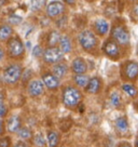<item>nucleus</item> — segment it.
<instances>
[{
    "mask_svg": "<svg viewBox=\"0 0 138 147\" xmlns=\"http://www.w3.org/2000/svg\"><path fill=\"white\" fill-rule=\"evenodd\" d=\"M82 100V94L77 88L66 87L63 91V103L68 108H74L80 104Z\"/></svg>",
    "mask_w": 138,
    "mask_h": 147,
    "instance_id": "f257e3e1",
    "label": "nucleus"
},
{
    "mask_svg": "<svg viewBox=\"0 0 138 147\" xmlns=\"http://www.w3.org/2000/svg\"><path fill=\"white\" fill-rule=\"evenodd\" d=\"M79 42L85 51H92L97 45V38L93 32L85 29L79 34Z\"/></svg>",
    "mask_w": 138,
    "mask_h": 147,
    "instance_id": "f03ea898",
    "label": "nucleus"
},
{
    "mask_svg": "<svg viewBox=\"0 0 138 147\" xmlns=\"http://www.w3.org/2000/svg\"><path fill=\"white\" fill-rule=\"evenodd\" d=\"M22 67L19 64H12L8 66L3 71V80L8 84H14L19 80L22 76Z\"/></svg>",
    "mask_w": 138,
    "mask_h": 147,
    "instance_id": "7ed1b4c3",
    "label": "nucleus"
},
{
    "mask_svg": "<svg viewBox=\"0 0 138 147\" xmlns=\"http://www.w3.org/2000/svg\"><path fill=\"white\" fill-rule=\"evenodd\" d=\"M43 60L46 64H57L64 57V52L57 47H49L43 51Z\"/></svg>",
    "mask_w": 138,
    "mask_h": 147,
    "instance_id": "20e7f679",
    "label": "nucleus"
},
{
    "mask_svg": "<svg viewBox=\"0 0 138 147\" xmlns=\"http://www.w3.org/2000/svg\"><path fill=\"white\" fill-rule=\"evenodd\" d=\"M112 38L120 46H127L131 41V35H129V30L122 25H117L113 27Z\"/></svg>",
    "mask_w": 138,
    "mask_h": 147,
    "instance_id": "39448f33",
    "label": "nucleus"
},
{
    "mask_svg": "<svg viewBox=\"0 0 138 147\" xmlns=\"http://www.w3.org/2000/svg\"><path fill=\"white\" fill-rule=\"evenodd\" d=\"M8 51L10 56L12 57H19L24 53V45L22 40L17 37L11 38L8 42Z\"/></svg>",
    "mask_w": 138,
    "mask_h": 147,
    "instance_id": "423d86ee",
    "label": "nucleus"
},
{
    "mask_svg": "<svg viewBox=\"0 0 138 147\" xmlns=\"http://www.w3.org/2000/svg\"><path fill=\"white\" fill-rule=\"evenodd\" d=\"M102 51H104V53H105L107 56H109L111 59H115V60L118 59L120 56L119 45H118L113 39L108 40V41L105 42V45L102 46Z\"/></svg>",
    "mask_w": 138,
    "mask_h": 147,
    "instance_id": "0eeeda50",
    "label": "nucleus"
},
{
    "mask_svg": "<svg viewBox=\"0 0 138 147\" xmlns=\"http://www.w3.org/2000/svg\"><path fill=\"white\" fill-rule=\"evenodd\" d=\"M65 11V5L60 1H52L46 7V14L51 18L62 15Z\"/></svg>",
    "mask_w": 138,
    "mask_h": 147,
    "instance_id": "6e6552de",
    "label": "nucleus"
},
{
    "mask_svg": "<svg viewBox=\"0 0 138 147\" xmlns=\"http://www.w3.org/2000/svg\"><path fill=\"white\" fill-rule=\"evenodd\" d=\"M43 91H44V84L42 82V80L35 79V80H31L28 84V93L32 97H37L41 95Z\"/></svg>",
    "mask_w": 138,
    "mask_h": 147,
    "instance_id": "1a4fd4ad",
    "label": "nucleus"
},
{
    "mask_svg": "<svg viewBox=\"0 0 138 147\" xmlns=\"http://www.w3.org/2000/svg\"><path fill=\"white\" fill-rule=\"evenodd\" d=\"M42 82L50 90H56L60 87V78H57L53 73L44 74L42 76Z\"/></svg>",
    "mask_w": 138,
    "mask_h": 147,
    "instance_id": "9d476101",
    "label": "nucleus"
},
{
    "mask_svg": "<svg viewBox=\"0 0 138 147\" xmlns=\"http://www.w3.org/2000/svg\"><path fill=\"white\" fill-rule=\"evenodd\" d=\"M71 69L76 75H81V74H85L88 70V65L86 62L83 60L82 57H76L72 61L71 64Z\"/></svg>",
    "mask_w": 138,
    "mask_h": 147,
    "instance_id": "9b49d317",
    "label": "nucleus"
},
{
    "mask_svg": "<svg viewBox=\"0 0 138 147\" xmlns=\"http://www.w3.org/2000/svg\"><path fill=\"white\" fill-rule=\"evenodd\" d=\"M124 73L127 79L135 80L138 77V63H136V62H127V64L125 65Z\"/></svg>",
    "mask_w": 138,
    "mask_h": 147,
    "instance_id": "f8f14e48",
    "label": "nucleus"
},
{
    "mask_svg": "<svg viewBox=\"0 0 138 147\" xmlns=\"http://www.w3.org/2000/svg\"><path fill=\"white\" fill-rule=\"evenodd\" d=\"M7 127H8V131L11 132V133H15L17 132L21 128V119L17 115H13L11 116L8 120V123H7Z\"/></svg>",
    "mask_w": 138,
    "mask_h": 147,
    "instance_id": "ddd939ff",
    "label": "nucleus"
},
{
    "mask_svg": "<svg viewBox=\"0 0 138 147\" xmlns=\"http://www.w3.org/2000/svg\"><path fill=\"white\" fill-rule=\"evenodd\" d=\"M94 26H95L97 34L100 36H105L109 32V23L104 18H98L94 24Z\"/></svg>",
    "mask_w": 138,
    "mask_h": 147,
    "instance_id": "4468645a",
    "label": "nucleus"
},
{
    "mask_svg": "<svg viewBox=\"0 0 138 147\" xmlns=\"http://www.w3.org/2000/svg\"><path fill=\"white\" fill-rule=\"evenodd\" d=\"M85 90L88 93H91V94H96V93H98L99 90H100V80H99V78L93 77V78L90 79V81H88Z\"/></svg>",
    "mask_w": 138,
    "mask_h": 147,
    "instance_id": "2eb2a0df",
    "label": "nucleus"
},
{
    "mask_svg": "<svg viewBox=\"0 0 138 147\" xmlns=\"http://www.w3.org/2000/svg\"><path fill=\"white\" fill-rule=\"evenodd\" d=\"M52 71L55 75L57 78H63L67 75V71H68V66L64 63H57V64H54L53 68H52Z\"/></svg>",
    "mask_w": 138,
    "mask_h": 147,
    "instance_id": "dca6fc26",
    "label": "nucleus"
},
{
    "mask_svg": "<svg viewBox=\"0 0 138 147\" xmlns=\"http://www.w3.org/2000/svg\"><path fill=\"white\" fill-rule=\"evenodd\" d=\"M58 45H60V49L64 53H69L72 50V42L68 36H62Z\"/></svg>",
    "mask_w": 138,
    "mask_h": 147,
    "instance_id": "f3484780",
    "label": "nucleus"
},
{
    "mask_svg": "<svg viewBox=\"0 0 138 147\" xmlns=\"http://www.w3.org/2000/svg\"><path fill=\"white\" fill-rule=\"evenodd\" d=\"M13 34V29L9 25H1L0 26V40L5 41L9 40Z\"/></svg>",
    "mask_w": 138,
    "mask_h": 147,
    "instance_id": "a211bd4d",
    "label": "nucleus"
},
{
    "mask_svg": "<svg viewBox=\"0 0 138 147\" xmlns=\"http://www.w3.org/2000/svg\"><path fill=\"white\" fill-rule=\"evenodd\" d=\"M62 36L60 34L57 30H53L49 34V37H48V45L50 47H55L56 45L60 43V40Z\"/></svg>",
    "mask_w": 138,
    "mask_h": 147,
    "instance_id": "6ab92c4d",
    "label": "nucleus"
},
{
    "mask_svg": "<svg viewBox=\"0 0 138 147\" xmlns=\"http://www.w3.org/2000/svg\"><path fill=\"white\" fill-rule=\"evenodd\" d=\"M74 82H76V84H77L78 87L86 88L88 81H90V78H88L86 75L81 74V75H76V76L74 77Z\"/></svg>",
    "mask_w": 138,
    "mask_h": 147,
    "instance_id": "aec40b11",
    "label": "nucleus"
},
{
    "mask_svg": "<svg viewBox=\"0 0 138 147\" xmlns=\"http://www.w3.org/2000/svg\"><path fill=\"white\" fill-rule=\"evenodd\" d=\"M115 127L120 132H125L129 129V121L125 117H119L115 120Z\"/></svg>",
    "mask_w": 138,
    "mask_h": 147,
    "instance_id": "412c9836",
    "label": "nucleus"
},
{
    "mask_svg": "<svg viewBox=\"0 0 138 147\" xmlns=\"http://www.w3.org/2000/svg\"><path fill=\"white\" fill-rule=\"evenodd\" d=\"M122 90L131 97H135L136 94H137V89L132 83H125V84H123L122 86Z\"/></svg>",
    "mask_w": 138,
    "mask_h": 147,
    "instance_id": "4be33fe9",
    "label": "nucleus"
},
{
    "mask_svg": "<svg viewBox=\"0 0 138 147\" xmlns=\"http://www.w3.org/2000/svg\"><path fill=\"white\" fill-rule=\"evenodd\" d=\"M48 142L50 147H56L58 144V134L55 131H50L48 133Z\"/></svg>",
    "mask_w": 138,
    "mask_h": 147,
    "instance_id": "5701e85b",
    "label": "nucleus"
},
{
    "mask_svg": "<svg viewBox=\"0 0 138 147\" xmlns=\"http://www.w3.org/2000/svg\"><path fill=\"white\" fill-rule=\"evenodd\" d=\"M110 103L115 107H119L121 104V96H120L119 92H112L110 95Z\"/></svg>",
    "mask_w": 138,
    "mask_h": 147,
    "instance_id": "b1692460",
    "label": "nucleus"
},
{
    "mask_svg": "<svg viewBox=\"0 0 138 147\" xmlns=\"http://www.w3.org/2000/svg\"><path fill=\"white\" fill-rule=\"evenodd\" d=\"M17 133H19V138H23V140H28V138H30V136H31V131L28 128H26V127L19 128V130L17 131Z\"/></svg>",
    "mask_w": 138,
    "mask_h": 147,
    "instance_id": "393cba45",
    "label": "nucleus"
},
{
    "mask_svg": "<svg viewBox=\"0 0 138 147\" xmlns=\"http://www.w3.org/2000/svg\"><path fill=\"white\" fill-rule=\"evenodd\" d=\"M33 142H35V145L38 147H44L46 146V140L43 138V135L41 133L37 134L35 138H33Z\"/></svg>",
    "mask_w": 138,
    "mask_h": 147,
    "instance_id": "a878e982",
    "label": "nucleus"
},
{
    "mask_svg": "<svg viewBox=\"0 0 138 147\" xmlns=\"http://www.w3.org/2000/svg\"><path fill=\"white\" fill-rule=\"evenodd\" d=\"M32 55L35 57H39V56H42L43 55V50L40 46H35V48L32 49Z\"/></svg>",
    "mask_w": 138,
    "mask_h": 147,
    "instance_id": "bb28decb",
    "label": "nucleus"
},
{
    "mask_svg": "<svg viewBox=\"0 0 138 147\" xmlns=\"http://www.w3.org/2000/svg\"><path fill=\"white\" fill-rule=\"evenodd\" d=\"M41 8V2H40V0H31V2H30V9L32 11H37Z\"/></svg>",
    "mask_w": 138,
    "mask_h": 147,
    "instance_id": "cd10ccee",
    "label": "nucleus"
},
{
    "mask_svg": "<svg viewBox=\"0 0 138 147\" xmlns=\"http://www.w3.org/2000/svg\"><path fill=\"white\" fill-rule=\"evenodd\" d=\"M9 22L13 25H16V24H19L22 22V18L17 16V15H11L9 18Z\"/></svg>",
    "mask_w": 138,
    "mask_h": 147,
    "instance_id": "c85d7f7f",
    "label": "nucleus"
},
{
    "mask_svg": "<svg viewBox=\"0 0 138 147\" xmlns=\"http://www.w3.org/2000/svg\"><path fill=\"white\" fill-rule=\"evenodd\" d=\"M0 147H10V138H3L0 140Z\"/></svg>",
    "mask_w": 138,
    "mask_h": 147,
    "instance_id": "c756f323",
    "label": "nucleus"
},
{
    "mask_svg": "<svg viewBox=\"0 0 138 147\" xmlns=\"http://www.w3.org/2000/svg\"><path fill=\"white\" fill-rule=\"evenodd\" d=\"M7 114V106L5 104L0 105V117H3Z\"/></svg>",
    "mask_w": 138,
    "mask_h": 147,
    "instance_id": "7c9ffc66",
    "label": "nucleus"
},
{
    "mask_svg": "<svg viewBox=\"0 0 138 147\" xmlns=\"http://www.w3.org/2000/svg\"><path fill=\"white\" fill-rule=\"evenodd\" d=\"M14 147H27V145H26L25 143H23V142H19Z\"/></svg>",
    "mask_w": 138,
    "mask_h": 147,
    "instance_id": "2f4dec72",
    "label": "nucleus"
},
{
    "mask_svg": "<svg viewBox=\"0 0 138 147\" xmlns=\"http://www.w3.org/2000/svg\"><path fill=\"white\" fill-rule=\"evenodd\" d=\"M64 1L67 3V5H72L76 3V0H64Z\"/></svg>",
    "mask_w": 138,
    "mask_h": 147,
    "instance_id": "473e14b6",
    "label": "nucleus"
},
{
    "mask_svg": "<svg viewBox=\"0 0 138 147\" xmlns=\"http://www.w3.org/2000/svg\"><path fill=\"white\" fill-rule=\"evenodd\" d=\"M133 11H134V14H135V15H138V5H136L135 7H134Z\"/></svg>",
    "mask_w": 138,
    "mask_h": 147,
    "instance_id": "72a5a7b5",
    "label": "nucleus"
},
{
    "mask_svg": "<svg viewBox=\"0 0 138 147\" xmlns=\"http://www.w3.org/2000/svg\"><path fill=\"white\" fill-rule=\"evenodd\" d=\"M3 94H2V93H1V92H0V105H2V104H3Z\"/></svg>",
    "mask_w": 138,
    "mask_h": 147,
    "instance_id": "f704fd0d",
    "label": "nucleus"
},
{
    "mask_svg": "<svg viewBox=\"0 0 138 147\" xmlns=\"http://www.w3.org/2000/svg\"><path fill=\"white\" fill-rule=\"evenodd\" d=\"M3 133V125H2V121L0 120V135Z\"/></svg>",
    "mask_w": 138,
    "mask_h": 147,
    "instance_id": "c9c22d12",
    "label": "nucleus"
},
{
    "mask_svg": "<svg viewBox=\"0 0 138 147\" xmlns=\"http://www.w3.org/2000/svg\"><path fill=\"white\" fill-rule=\"evenodd\" d=\"M3 54H5V53H3V51H2V49L0 48V61L3 59Z\"/></svg>",
    "mask_w": 138,
    "mask_h": 147,
    "instance_id": "e433bc0d",
    "label": "nucleus"
},
{
    "mask_svg": "<svg viewBox=\"0 0 138 147\" xmlns=\"http://www.w3.org/2000/svg\"><path fill=\"white\" fill-rule=\"evenodd\" d=\"M120 147H132L129 144H127V143H123L122 145H120Z\"/></svg>",
    "mask_w": 138,
    "mask_h": 147,
    "instance_id": "4c0bfd02",
    "label": "nucleus"
},
{
    "mask_svg": "<svg viewBox=\"0 0 138 147\" xmlns=\"http://www.w3.org/2000/svg\"><path fill=\"white\" fill-rule=\"evenodd\" d=\"M136 147H138V138H137V141H136Z\"/></svg>",
    "mask_w": 138,
    "mask_h": 147,
    "instance_id": "58836bf2",
    "label": "nucleus"
},
{
    "mask_svg": "<svg viewBox=\"0 0 138 147\" xmlns=\"http://www.w3.org/2000/svg\"><path fill=\"white\" fill-rule=\"evenodd\" d=\"M129 1H134V0H129Z\"/></svg>",
    "mask_w": 138,
    "mask_h": 147,
    "instance_id": "ea45409f",
    "label": "nucleus"
},
{
    "mask_svg": "<svg viewBox=\"0 0 138 147\" xmlns=\"http://www.w3.org/2000/svg\"><path fill=\"white\" fill-rule=\"evenodd\" d=\"M137 52H138V51H137Z\"/></svg>",
    "mask_w": 138,
    "mask_h": 147,
    "instance_id": "a19ab883",
    "label": "nucleus"
}]
</instances>
